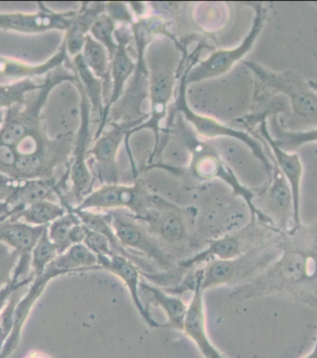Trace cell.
I'll return each mask as SVG.
<instances>
[{
	"label": "cell",
	"mask_w": 317,
	"mask_h": 358,
	"mask_svg": "<svg viewBox=\"0 0 317 358\" xmlns=\"http://www.w3.org/2000/svg\"><path fill=\"white\" fill-rule=\"evenodd\" d=\"M279 257L261 274L235 287L232 300L279 295L317 309V220L279 235Z\"/></svg>",
	"instance_id": "1"
},
{
	"label": "cell",
	"mask_w": 317,
	"mask_h": 358,
	"mask_svg": "<svg viewBox=\"0 0 317 358\" xmlns=\"http://www.w3.org/2000/svg\"><path fill=\"white\" fill-rule=\"evenodd\" d=\"M171 138L188 150L191 155L188 166L180 169V167L168 166L158 162L151 166H147L146 170L163 169L178 177L189 178L197 181L220 179L231 187L235 196H239L245 201L250 210L251 220H256L262 224L276 227L270 218L266 217L264 213L260 211L254 204L257 192L248 189L240 183L234 172L221 158L217 150L207 142L200 141L193 129L189 126L179 113H169L166 127L163 129L161 132L156 157L161 155L164 146Z\"/></svg>",
	"instance_id": "2"
},
{
	"label": "cell",
	"mask_w": 317,
	"mask_h": 358,
	"mask_svg": "<svg viewBox=\"0 0 317 358\" xmlns=\"http://www.w3.org/2000/svg\"><path fill=\"white\" fill-rule=\"evenodd\" d=\"M188 57L189 51L186 45L177 43L167 38L155 39L147 48L145 59L149 71V98L151 101L149 118L135 129L130 130L127 133L124 143L128 152L133 173H137L138 170L130 150V136L143 129H149L154 132L155 145L149 159L148 166L154 164L163 132L161 122L169 113L170 103L174 99L175 87L179 83Z\"/></svg>",
	"instance_id": "3"
},
{
	"label": "cell",
	"mask_w": 317,
	"mask_h": 358,
	"mask_svg": "<svg viewBox=\"0 0 317 358\" xmlns=\"http://www.w3.org/2000/svg\"><path fill=\"white\" fill-rule=\"evenodd\" d=\"M170 25L171 22L160 14L154 13L135 19L134 24L130 27L137 51V68L120 101L110 110L107 126L110 124H121L126 127L130 131L149 118V113L144 115L141 110L144 99L149 96V71L145 59L146 50L158 38H167L174 41L175 35L170 31Z\"/></svg>",
	"instance_id": "4"
},
{
	"label": "cell",
	"mask_w": 317,
	"mask_h": 358,
	"mask_svg": "<svg viewBox=\"0 0 317 358\" xmlns=\"http://www.w3.org/2000/svg\"><path fill=\"white\" fill-rule=\"evenodd\" d=\"M203 45L202 43L198 45L194 52L191 55H189L185 68H184L179 79V83H178L177 98H175V103L169 113H179L184 120L193 129L195 133L202 138H219V136H226V138H235L243 142L250 148L253 155L261 162L268 179H270L273 174V161H272L271 156L265 152V147L263 146L262 141L259 138H256L250 133L243 131V130L233 129V127L221 124L214 118L200 115L189 107L188 99H186V87H188L186 78H188L189 71L195 64H197L200 52L205 48Z\"/></svg>",
	"instance_id": "5"
},
{
	"label": "cell",
	"mask_w": 317,
	"mask_h": 358,
	"mask_svg": "<svg viewBox=\"0 0 317 358\" xmlns=\"http://www.w3.org/2000/svg\"><path fill=\"white\" fill-rule=\"evenodd\" d=\"M256 76L253 103H261L277 94L290 99L295 115L317 121V91L297 73L287 71L274 73L254 62H243Z\"/></svg>",
	"instance_id": "6"
},
{
	"label": "cell",
	"mask_w": 317,
	"mask_h": 358,
	"mask_svg": "<svg viewBox=\"0 0 317 358\" xmlns=\"http://www.w3.org/2000/svg\"><path fill=\"white\" fill-rule=\"evenodd\" d=\"M281 231L276 227L251 220L242 229L235 230L214 240L208 241L207 247L199 254L181 261L177 265V272L189 271L198 266L215 260H229L242 257L257 247L273 241Z\"/></svg>",
	"instance_id": "7"
},
{
	"label": "cell",
	"mask_w": 317,
	"mask_h": 358,
	"mask_svg": "<svg viewBox=\"0 0 317 358\" xmlns=\"http://www.w3.org/2000/svg\"><path fill=\"white\" fill-rule=\"evenodd\" d=\"M280 235V234H279ZM279 235L273 241L234 259L215 260L202 268L203 292L225 285H242L267 269L279 257Z\"/></svg>",
	"instance_id": "8"
},
{
	"label": "cell",
	"mask_w": 317,
	"mask_h": 358,
	"mask_svg": "<svg viewBox=\"0 0 317 358\" xmlns=\"http://www.w3.org/2000/svg\"><path fill=\"white\" fill-rule=\"evenodd\" d=\"M78 76L73 67L61 65L47 73L44 87L39 90L38 95L32 103L27 106H14L6 110L5 123L0 130V142L14 147L25 136L43 131L41 123V112L46 105L50 93L55 87L64 82L75 85Z\"/></svg>",
	"instance_id": "9"
},
{
	"label": "cell",
	"mask_w": 317,
	"mask_h": 358,
	"mask_svg": "<svg viewBox=\"0 0 317 358\" xmlns=\"http://www.w3.org/2000/svg\"><path fill=\"white\" fill-rule=\"evenodd\" d=\"M119 243L128 251L151 261L161 271L174 273L177 264L145 224L126 210L107 212Z\"/></svg>",
	"instance_id": "10"
},
{
	"label": "cell",
	"mask_w": 317,
	"mask_h": 358,
	"mask_svg": "<svg viewBox=\"0 0 317 358\" xmlns=\"http://www.w3.org/2000/svg\"><path fill=\"white\" fill-rule=\"evenodd\" d=\"M157 196L149 192L141 179L135 178L131 186L119 183L101 185L73 207L95 212L126 210L140 220L154 207Z\"/></svg>",
	"instance_id": "11"
},
{
	"label": "cell",
	"mask_w": 317,
	"mask_h": 358,
	"mask_svg": "<svg viewBox=\"0 0 317 358\" xmlns=\"http://www.w3.org/2000/svg\"><path fill=\"white\" fill-rule=\"evenodd\" d=\"M195 215L194 208L175 206L158 195L154 207L140 221L168 251L188 245Z\"/></svg>",
	"instance_id": "12"
},
{
	"label": "cell",
	"mask_w": 317,
	"mask_h": 358,
	"mask_svg": "<svg viewBox=\"0 0 317 358\" xmlns=\"http://www.w3.org/2000/svg\"><path fill=\"white\" fill-rule=\"evenodd\" d=\"M251 6L256 11V16L250 32L243 39L242 44L231 50H215L207 59L198 62L188 73V85L199 83L225 75L253 50L257 38L264 29L266 10L262 3H251Z\"/></svg>",
	"instance_id": "13"
},
{
	"label": "cell",
	"mask_w": 317,
	"mask_h": 358,
	"mask_svg": "<svg viewBox=\"0 0 317 358\" xmlns=\"http://www.w3.org/2000/svg\"><path fill=\"white\" fill-rule=\"evenodd\" d=\"M202 268L188 273V275L178 285L167 288L165 291L174 295L183 294L184 292L191 291L192 298L188 305L183 331L186 336L195 343L200 354L205 358H226L218 351L209 338L206 328V317L205 300L202 289Z\"/></svg>",
	"instance_id": "14"
},
{
	"label": "cell",
	"mask_w": 317,
	"mask_h": 358,
	"mask_svg": "<svg viewBox=\"0 0 317 358\" xmlns=\"http://www.w3.org/2000/svg\"><path fill=\"white\" fill-rule=\"evenodd\" d=\"M80 94V127L75 136V145L72 156H71L69 166H68V180L72 184L71 194L75 199L76 204L81 203L84 198L92 192L95 178L89 166V156L87 152L90 149V144L93 141L90 136V123H91V110L89 99L82 89L80 83L78 81L75 84Z\"/></svg>",
	"instance_id": "15"
},
{
	"label": "cell",
	"mask_w": 317,
	"mask_h": 358,
	"mask_svg": "<svg viewBox=\"0 0 317 358\" xmlns=\"http://www.w3.org/2000/svg\"><path fill=\"white\" fill-rule=\"evenodd\" d=\"M273 174L261 189L257 190L260 198L258 209L268 217L279 231L288 232L291 229L290 221H293V201L287 179L274 163Z\"/></svg>",
	"instance_id": "16"
},
{
	"label": "cell",
	"mask_w": 317,
	"mask_h": 358,
	"mask_svg": "<svg viewBox=\"0 0 317 358\" xmlns=\"http://www.w3.org/2000/svg\"><path fill=\"white\" fill-rule=\"evenodd\" d=\"M115 38L118 43V48L112 59V66H110L112 91H110L109 101L104 109L103 120L98 124L93 141L103 134L107 127L110 110L120 101L121 96L124 95V87H126L127 81L134 75L135 68H137V62L132 59L128 50V45L133 42L131 27H127V25H119L115 31Z\"/></svg>",
	"instance_id": "17"
},
{
	"label": "cell",
	"mask_w": 317,
	"mask_h": 358,
	"mask_svg": "<svg viewBox=\"0 0 317 358\" xmlns=\"http://www.w3.org/2000/svg\"><path fill=\"white\" fill-rule=\"evenodd\" d=\"M110 129L103 131L100 138L93 141L87 156L89 163L94 164V178L101 185L118 184L120 171L117 163L119 150L126 143L129 129L121 124H110Z\"/></svg>",
	"instance_id": "18"
},
{
	"label": "cell",
	"mask_w": 317,
	"mask_h": 358,
	"mask_svg": "<svg viewBox=\"0 0 317 358\" xmlns=\"http://www.w3.org/2000/svg\"><path fill=\"white\" fill-rule=\"evenodd\" d=\"M36 13H0V29L22 34H39L47 31H64L72 25L78 10L56 13L44 3H38Z\"/></svg>",
	"instance_id": "19"
},
{
	"label": "cell",
	"mask_w": 317,
	"mask_h": 358,
	"mask_svg": "<svg viewBox=\"0 0 317 358\" xmlns=\"http://www.w3.org/2000/svg\"><path fill=\"white\" fill-rule=\"evenodd\" d=\"M47 226L36 227L22 221L0 220V243L19 255L13 277L21 281L29 277L32 252Z\"/></svg>",
	"instance_id": "20"
},
{
	"label": "cell",
	"mask_w": 317,
	"mask_h": 358,
	"mask_svg": "<svg viewBox=\"0 0 317 358\" xmlns=\"http://www.w3.org/2000/svg\"><path fill=\"white\" fill-rule=\"evenodd\" d=\"M64 275H68V273L59 268L52 261L43 275L34 278L27 294L17 303L15 310H14L13 329L0 349V358H8L16 350L20 340H21L22 329H24L36 301L43 294L50 281Z\"/></svg>",
	"instance_id": "21"
},
{
	"label": "cell",
	"mask_w": 317,
	"mask_h": 358,
	"mask_svg": "<svg viewBox=\"0 0 317 358\" xmlns=\"http://www.w3.org/2000/svg\"><path fill=\"white\" fill-rule=\"evenodd\" d=\"M253 136L260 138L270 150L272 158L277 164L283 176L290 185L293 201V227H298L301 221V185L304 176V166L297 153L286 152L277 146L268 130L267 121L264 119L259 124L258 130Z\"/></svg>",
	"instance_id": "22"
},
{
	"label": "cell",
	"mask_w": 317,
	"mask_h": 358,
	"mask_svg": "<svg viewBox=\"0 0 317 358\" xmlns=\"http://www.w3.org/2000/svg\"><path fill=\"white\" fill-rule=\"evenodd\" d=\"M98 266L101 269L112 273L124 284L128 291L132 302L142 320L152 329L164 328V324L158 323L152 317L151 312L144 305L140 297V269L132 261L120 255L112 257H98Z\"/></svg>",
	"instance_id": "23"
},
{
	"label": "cell",
	"mask_w": 317,
	"mask_h": 358,
	"mask_svg": "<svg viewBox=\"0 0 317 358\" xmlns=\"http://www.w3.org/2000/svg\"><path fill=\"white\" fill-rule=\"evenodd\" d=\"M67 55L66 45L62 41L59 50L44 64L32 65L19 59L0 57V83H13L36 76H47L53 70L64 65L68 62Z\"/></svg>",
	"instance_id": "24"
},
{
	"label": "cell",
	"mask_w": 317,
	"mask_h": 358,
	"mask_svg": "<svg viewBox=\"0 0 317 358\" xmlns=\"http://www.w3.org/2000/svg\"><path fill=\"white\" fill-rule=\"evenodd\" d=\"M105 3H81V7L64 38L67 53L71 56L75 57L82 53L93 24L101 14L105 13Z\"/></svg>",
	"instance_id": "25"
},
{
	"label": "cell",
	"mask_w": 317,
	"mask_h": 358,
	"mask_svg": "<svg viewBox=\"0 0 317 358\" xmlns=\"http://www.w3.org/2000/svg\"><path fill=\"white\" fill-rule=\"evenodd\" d=\"M72 67L78 76L82 89L89 99L92 119L100 124L103 120L104 109H105L103 82L87 66L82 54L73 57Z\"/></svg>",
	"instance_id": "26"
},
{
	"label": "cell",
	"mask_w": 317,
	"mask_h": 358,
	"mask_svg": "<svg viewBox=\"0 0 317 358\" xmlns=\"http://www.w3.org/2000/svg\"><path fill=\"white\" fill-rule=\"evenodd\" d=\"M148 292L155 306L165 313L168 323L164 324V329L171 328L183 331L188 305L179 296L169 294L156 284L140 282V291Z\"/></svg>",
	"instance_id": "27"
},
{
	"label": "cell",
	"mask_w": 317,
	"mask_h": 358,
	"mask_svg": "<svg viewBox=\"0 0 317 358\" xmlns=\"http://www.w3.org/2000/svg\"><path fill=\"white\" fill-rule=\"evenodd\" d=\"M81 54L87 66L103 82L106 106L109 101L110 91H112V78H110L112 62H110L109 52L103 45L89 35L87 36L86 43Z\"/></svg>",
	"instance_id": "28"
},
{
	"label": "cell",
	"mask_w": 317,
	"mask_h": 358,
	"mask_svg": "<svg viewBox=\"0 0 317 358\" xmlns=\"http://www.w3.org/2000/svg\"><path fill=\"white\" fill-rule=\"evenodd\" d=\"M67 210L61 203L42 200L31 204L27 208L5 218L10 221H22L32 226H50L54 221L66 214Z\"/></svg>",
	"instance_id": "29"
},
{
	"label": "cell",
	"mask_w": 317,
	"mask_h": 358,
	"mask_svg": "<svg viewBox=\"0 0 317 358\" xmlns=\"http://www.w3.org/2000/svg\"><path fill=\"white\" fill-rule=\"evenodd\" d=\"M43 83H38L34 78L0 84V110H8L14 106H24L25 95L33 91L40 90Z\"/></svg>",
	"instance_id": "30"
},
{
	"label": "cell",
	"mask_w": 317,
	"mask_h": 358,
	"mask_svg": "<svg viewBox=\"0 0 317 358\" xmlns=\"http://www.w3.org/2000/svg\"><path fill=\"white\" fill-rule=\"evenodd\" d=\"M273 134H271L277 146L286 152H290L297 148L312 142H317V129L304 130V131H288L277 120V112L274 113Z\"/></svg>",
	"instance_id": "31"
},
{
	"label": "cell",
	"mask_w": 317,
	"mask_h": 358,
	"mask_svg": "<svg viewBox=\"0 0 317 358\" xmlns=\"http://www.w3.org/2000/svg\"><path fill=\"white\" fill-rule=\"evenodd\" d=\"M80 222L75 213L67 210L66 214L47 227V234L50 241L55 244L59 255L64 254L70 247H72L69 238L71 229L75 224Z\"/></svg>",
	"instance_id": "32"
},
{
	"label": "cell",
	"mask_w": 317,
	"mask_h": 358,
	"mask_svg": "<svg viewBox=\"0 0 317 358\" xmlns=\"http://www.w3.org/2000/svg\"><path fill=\"white\" fill-rule=\"evenodd\" d=\"M47 227L34 248L31 257V268L35 278L43 275L47 266L59 255L55 244L50 241L47 234Z\"/></svg>",
	"instance_id": "33"
},
{
	"label": "cell",
	"mask_w": 317,
	"mask_h": 358,
	"mask_svg": "<svg viewBox=\"0 0 317 358\" xmlns=\"http://www.w3.org/2000/svg\"><path fill=\"white\" fill-rule=\"evenodd\" d=\"M117 24L106 13L101 14L94 22L89 35L106 48L109 52L110 62L115 57L118 48V43L115 38V31Z\"/></svg>",
	"instance_id": "34"
},
{
	"label": "cell",
	"mask_w": 317,
	"mask_h": 358,
	"mask_svg": "<svg viewBox=\"0 0 317 358\" xmlns=\"http://www.w3.org/2000/svg\"><path fill=\"white\" fill-rule=\"evenodd\" d=\"M18 260L19 255L14 250L0 243V289L13 278Z\"/></svg>",
	"instance_id": "35"
},
{
	"label": "cell",
	"mask_w": 317,
	"mask_h": 358,
	"mask_svg": "<svg viewBox=\"0 0 317 358\" xmlns=\"http://www.w3.org/2000/svg\"><path fill=\"white\" fill-rule=\"evenodd\" d=\"M105 13L117 24L131 27L135 21V15L130 8L128 3L106 2Z\"/></svg>",
	"instance_id": "36"
},
{
	"label": "cell",
	"mask_w": 317,
	"mask_h": 358,
	"mask_svg": "<svg viewBox=\"0 0 317 358\" xmlns=\"http://www.w3.org/2000/svg\"><path fill=\"white\" fill-rule=\"evenodd\" d=\"M84 245L98 257H112L115 254L112 243L108 240L105 236L100 233L89 230L86 238L84 241Z\"/></svg>",
	"instance_id": "37"
},
{
	"label": "cell",
	"mask_w": 317,
	"mask_h": 358,
	"mask_svg": "<svg viewBox=\"0 0 317 358\" xmlns=\"http://www.w3.org/2000/svg\"><path fill=\"white\" fill-rule=\"evenodd\" d=\"M34 278H35V275H34L33 273L29 275V277L21 281H19L18 280H16L15 278L13 277L10 282L6 284V285L0 289V314H1L3 308H4V306L6 303H7L10 295L13 294L14 292L17 291V289L25 288V287L30 285V284L32 283Z\"/></svg>",
	"instance_id": "38"
},
{
	"label": "cell",
	"mask_w": 317,
	"mask_h": 358,
	"mask_svg": "<svg viewBox=\"0 0 317 358\" xmlns=\"http://www.w3.org/2000/svg\"><path fill=\"white\" fill-rule=\"evenodd\" d=\"M89 229L84 224L78 223L72 227L70 231V243L73 245L76 244H83L86 238Z\"/></svg>",
	"instance_id": "39"
},
{
	"label": "cell",
	"mask_w": 317,
	"mask_h": 358,
	"mask_svg": "<svg viewBox=\"0 0 317 358\" xmlns=\"http://www.w3.org/2000/svg\"><path fill=\"white\" fill-rule=\"evenodd\" d=\"M128 5L130 8H131L132 13H134L135 19L147 16L146 10L149 5L146 4V3L130 2Z\"/></svg>",
	"instance_id": "40"
},
{
	"label": "cell",
	"mask_w": 317,
	"mask_h": 358,
	"mask_svg": "<svg viewBox=\"0 0 317 358\" xmlns=\"http://www.w3.org/2000/svg\"><path fill=\"white\" fill-rule=\"evenodd\" d=\"M10 215V207L5 201H0V220H4Z\"/></svg>",
	"instance_id": "41"
},
{
	"label": "cell",
	"mask_w": 317,
	"mask_h": 358,
	"mask_svg": "<svg viewBox=\"0 0 317 358\" xmlns=\"http://www.w3.org/2000/svg\"><path fill=\"white\" fill-rule=\"evenodd\" d=\"M24 358H52L49 355L43 353V352L38 350L30 351L29 353L24 357Z\"/></svg>",
	"instance_id": "42"
},
{
	"label": "cell",
	"mask_w": 317,
	"mask_h": 358,
	"mask_svg": "<svg viewBox=\"0 0 317 358\" xmlns=\"http://www.w3.org/2000/svg\"><path fill=\"white\" fill-rule=\"evenodd\" d=\"M6 110H0V130H1L3 124L5 123Z\"/></svg>",
	"instance_id": "43"
},
{
	"label": "cell",
	"mask_w": 317,
	"mask_h": 358,
	"mask_svg": "<svg viewBox=\"0 0 317 358\" xmlns=\"http://www.w3.org/2000/svg\"><path fill=\"white\" fill-rule=\"evenodd\" d=\"M304 358H317V342L316 343L315 348L313 349V351L311 352L310 354H308L307 356H305Z\"/></svg>",
	"instance_id": "44"
},
{
	"label": "cell",
	"mask_w": 317,
	"mask_h": 358,
	"mask_svg": "<svg viewBox=\"0 0 317 358\" xmlns=\"http://www.w3.org/2000/svg\"><path fill=\"white\" fill-rule=\"evenodd\" d=\"M308 83H309L310 87H312L313 90L317 91V82L309 81Z\"/></svg>",
	"instance_id": "45"
},
{
	"label": "cell",
	"mask_w": 317,
	"mask_h": 358,
	"mask_svg": "<svg viewBox=\"0 0 317 358\" xmlns=\"http://www.w3.org/2000/svg\"><path fill=\"white\" fill-rule=\"evenodd\" d=\"M0 201H1V200H0Z\"/></svg>",
	"instance_id": "46"
}]
</instances>
